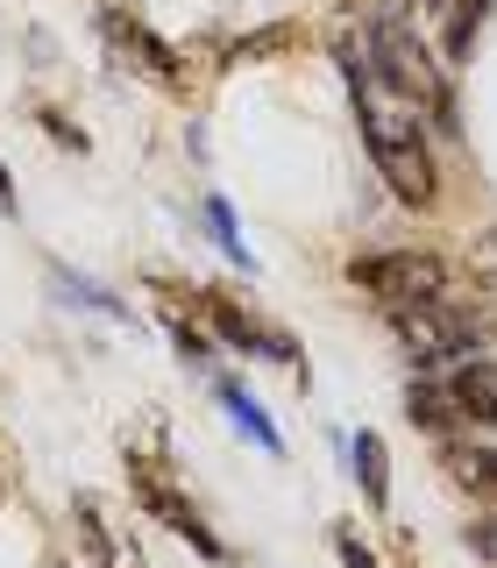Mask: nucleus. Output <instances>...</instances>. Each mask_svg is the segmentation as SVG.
Returning a JSON list of instances; mask_svg holds the SVG:
<instances>
[{"label": "nucleus", "mask_w": 497, "mask_h": 568, "mask_svg": "<svg viewBox=\"0 0 497 568\" xmlns=\"http://www.w3.org/2000/svg\"><path fill=\"white\" fill-rule=\"evenodd\" d=\"M334 58H342V79H348V106H355V129H363V150H369V164H377V178L390 185V200L434 206L440 164H434V142H426V114L405 106L377 71H369L363 36H342Z\"/></svg>", "instance_id": "1"}, {"label": "nucleus", "mask_w": 497, "mask_h": 568, "mask_svg": "<svg viewBox=\"0 0 497 568\" xmlns=\"http://www.w3.org/2000/svg\"><path fill=\"white\" fill-rule=\"evenodd\" d=\"M363 58L369 71L398 93L405 106H419L426 121H440V129H455V85H448V64H440V50L426 43V36L405 22V8H384L363 22Z\"/></svg>", "instance_id": "2"}, {"label": "nucleus", "mask_w": 497, "mask_h": 568, "mask_svg": "<svg viewBox=\"0 0 497 568\" xmlns=\"http://www.w3.org/2000/svg\"><path fill=\"white\" fill-rule=\"evenodd\" d=\"M390 334H398V355L413 369H455L469 355H484V334H490V313L469 306V298H413V306H384Z\"/></svg>", "instance_id": "3"}, {"label": "nucleus", "mask_w": 497, "mask_h": 568, "mask_svg": "<svg viewBox=\"0 0 497 568\" xmlns=\"http://www.w3.org/2000/svg\"><path fill=\"white\" fill-rule=\"evenodd\" d=\"M129 490H135V511H150L156 526H171V532H178V540H185L200 561H213V568L235 561V555H227V540L206 526V511L171 484V469H164L156 455H135V440H129Z\"/></svg>", "instance_id": "4"}, {"label": "nucleus", "mask_w": 497, "mask_h": 568, "mask_svg": "<svg viewBox=\"0 0 497 568\" xmlns=\"http://www.w3.org/2000/svg\"><path fill=\"white\" fill-rule=\"evenodd\" d=\"M348 284L377 306H413V298L448 292V263L434 248H369V256L348 263Z\"/></svg>", "instance_id": "5"}, {"label": "nucleus", "mask_w": 497, "mask_h": 568, "mask_svg": "<svg viewBox=\"0 0 497 568\" xmlns=\"http://www.w3.org/2000/svg\"><path fill=\"white\" fill-rule=\"evenodd\" d=\"M192 306H200V320H206V334L221 348H235V355H256V363H284V369H306V355H298V342L284 327H271V320H256L248 306H235L227 292H192Z\"/></svg>", "instance_id": "6"}, {"label": "nucleus", "mask_w": 497, "mask_h": 568, "mask_svg": "<svg viewBox=\"0 0 497 568\" xmlns=\"http://www.w3.org/2000/svg\"><path fill=\"white\" fill-rule=\"evenodd\" d=\"M490 8H497V0H419V14L434 22V50H440V64H469L476 29L490 22Z\"/></svg>", "instance_id": "7"}, {"label": "nucleus", "mask_w": 497, "mask_h": 568, "mask_svg": "<svg viewBox=\"0 0 497 568\" xmlns=\"http://www.w3.org/2000/svg\"><path fill=\"white\" fill-rule=\"evenodd\" d=\"M440 476L476 497V505H497V440H469V434H448L440 440Z\"/></svg>", "instance_id": "8"}, {"label": "nucleus", "mask_w": 497, "mask_h": 568, "mask_svg": "<svg viewBox=\"0 0 497 568\" xmlns=\"http://www.w3.org/2000/svg\"><path fill=\"white\" fill-rule=\"evenodd\" d=\"M106 29H114V43H121V50H129V64H142L156 85H178V79H185V71H178V50H171L150 22H142V14L121 8V0L106 8Z\"/></svg>", "instance_id": "9"}, {"label": "nucleus", "mask_w": 497, "mask_h": 568, "mask_svg": "<svg viewBox=\"0 0 497 568\" xmlns=\"http://www.w3.org/2000/svg\"><path fill=\"white\" fill-rule=\"evenodd\" d=\"M440 377H448V398L462 413V434H469V426H490L497 434V363L490 355H469V363L440 369Z\"/></svg>", "instance_id": "10"}, {"label": "nucleus", "mask_w": 497, "mask_h": 568, "mask_svg": "<svg viewBox=\"0 0 497 568\" xmlns=\"http://www.w3.org/2000/svg\"><path fill=\"white\" fill-rule=\"evenodd\" d=\"M405 419H413L419 434H434V440L462 434V413H455V398H448V377H440V369H419V377L405 384Z\"/></svg>", "instance_id": "11"}, {"label": "nucleus", "mask_w": 497, "mask_h": 568, "mask_svg": "<svg viewBox=\"0 0 497 568\" xmlns=\"http://www.w3.org/2000/svg\"><path fill=\"white\" fill-rule=\"evenodd\" d=\"M71 511H79V540H85V561H93V568H142V555L114 532V519H106L100 497H79Z\"/></svg>", "instance_id": "12"}, {"label": "nucleus", "mask_w": 497, "mask_h": 568, "mask_svg": "<svg viewBox=\"0 0 497 568\" xmlns=\"http://www.w3.org/2000/svg\"><path fill=\"white\" fill-rule=\"evenodd\" d=\"M213 398H221V413L235 419V426H242L248 440H256L263 455H284V434H277V419H271V413H263V405H256V390H248V384L221 377V384H213Z\"/></svg>", "instance_id": "13"}, {"label": "nucleus", "mask_w": 497, "mask_h": 568, "mask_svg": "<svg viewBox=\"0 0 497 568\" xmlns=\"http://www.w3.org/2000/svg\"><path fill=\"white\" fill-rule=\"evenodd\" d=\"M348 469H355V484H363L369 497V511H390V448H384V434H348Z\"/></svg>", "instance_id": "14"}, {"label": "nucleus", "mask_w": 497, "mask_h": 568, "mask_svg": "<svg viewBox=\"0 0 497 568\" xmlns=\"http://www.w3.org/2000/svg\"><path fill=\"white\" fill-rule=\"evenodd\" d=\"M206 235L221 242V256L235 263V271H248V277H256V256H248V242H242V227H235V206H227L221 192L206 200Z\"/></svg>", "instance_id": "15"}, {"label": "nucleus", "mask_w": 497, "mask_h": 568, "mask_svg": "<svg viewBox=\"0 0 497 568\" xmlns=\"http://www.w3.org/2000/svg\"><path fill=\"white\" fill-rule=\"evenodd\" d=\"M469 306H484L497 320V227L469 248Z\"/></svg>", "instance_id": "16"}, {"label": "nucleus", "mask_w": 497, "mask_h": 568, "mask_svg": "<svg viewBox=\"0 0 497 568\" xmlns=\"http://www.w3.org/2000/svg\"><path fill=\"white\" fill-rule=\"evenodd\" d=\"M50 277H58V292L71 298V306H93V313H106V320H129V298H114V292H100V284H93V277H79V271H64V263H58V271H50Z\"/></svg>", "instance_id": "17"}, {"label": "nucleus", "mask_w": 497, "mask_h": 568, "mask_svg": "<svg viewBox=\"0 0 497 568\" xmlns=\"http://www.w3.org/2000/svg\"><path fill=\"white\" fill-rule=\"evenodd\" d=\"M292 43H298V29H292V22H271V29H256V36H235V43H227V64L271 58V50H292Z\"/></svg>", "instance_id": "18"}, {"label": "nucleus", "mask_w": 497, "mask_h": 568, "mask_svg": "<svg viewBox=\"0 0 497 568\" xmlns=\"http://www.w3.org/2000/svg\"><path fill=\"white\" fill-rule=\"evenodd\" d=\"M171 342L185 363H206L213 355V334H206V320H185V313H171Z\"/></svg>", "instance_id": "19"}, {"label": "nucleus", "mask_w": 497, "mask_h": 568, "mask_svg": "<svg viewBox=\"0 0 497 568\" xmlns=\"http://www.w3.org/2000/svg\"><path fill=\"white\" fill-rule=\"evenodd\" d=\"M36 129H43L50 142H58V150H71V156H85V150H93V142H85V129H71V121L58 114V106H36Z\"/></svg>", "instance_id": "20"}, {"label": "nucleus", "mask_w": 497, "mask_h": 568, "mask_svg": "<svg viewBox=\"0 0 497 568\" xmlns=\"http://www.w3.org/2000/svg\"><path fill=\"white\" fill-rule=\"evenodd\" d=\"M334 555H342V568H377V555L363 547V532H355V526H334Z\"/></svg>", "instance_id": "21"}, {"label": "nucleus", "mask_w": 497, "mask_h": 568, "mask_svg": "<svg viewBox=\"0 0 497 568\" xmlns=\"http://www.w3.org/2000/svg\"><path fill=\"white\" fill-rule=\"evenodd\" d=\"M469 547H476V555H484V561L497 568V519H476V526H469Z\"/></svg>", "instance_id": "22"}, {"label": "nucleus", "mask_w": 497, "mask_h": 568, "mask_svg": "<svg viewBox=\"0 0 497 568\" xmlns=\"http://www.w3.org/2000/svg\"><path fill=\"white\" fill-rule=\"evenodd\" d=\"M22 206V192H14V178H8V164H0V213H14Z\"/></svg>", "instance_id": "23"}, {"label": "nucleus", "mask_w": 497, "mask_h": 568, "mask_svg": "<svg viewBox=\"0 0 497 568\" xmlns=\"http://www.w3.org/2000/svg\"><path fill=\"white\" fill-rule=\"evenodd\" d=\"M0 497H8V476H0Z\"/></svg>", "instance_id": "24"}]
</instances>
